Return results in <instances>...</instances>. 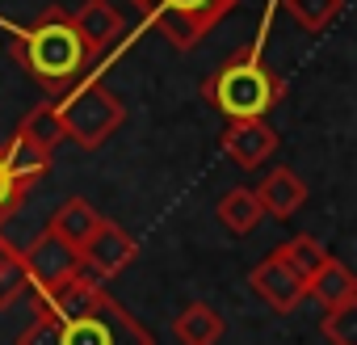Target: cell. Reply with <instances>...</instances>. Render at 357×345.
<instances>
[{"instance_id":"1","label":"cell","mask_w":357,"mask_h":345,"mask_svg":"<svg viewBox=\"0 0 357 345\" xmlns=\"http://www.w3.org/2000/svg\"><path fill=\"white\" fill-rule=\"evenodd\" d=\"M34 320L17 345H151V332L105 291V282L76 274L63 291L34 299Z\"/></svg>"},{"instance_id":"2","label":"cell","mask_w":357,"mask_h":345,"mask_svg":"<svg viewBox=\"0 0 357 345\" xmlns=\"http://www.w3.org/2000/svg\"><path fill=\"white\" fill-rule=\"evenodd\" d=\"M0 26L13 34V43H9L13 59H17L51 97H63V93L84 76V68L93 64V59H89V47H84L80 30H76V22H72V13H63L59 5H51L34 26H9V22H0Z\"/></svg>"},{"instance_id":"3","label":"cell","mask_w":357,"mask_h":345,"mask_svg":"<svg viewBox=\"0 0 357 345\" xmlns=\"http://www.w3.org/2000/svg\"><path fill=\"white\" fill-rule=\"evenodd\" d=\"M202 97L223 118H265L286 97V80L265 64L261 47H248L236 51L215 76H206Z\"/></svg>"},{"instance_id":"4","label":"cell","mask_w":357,"mask_h":345,"mask_svg":"<svg viewBox=\"0 0 357 345\" xmlns=\"http://www.w3.org/2000/svg\"><path fill=\"white\" fill-rule=\"evenodd\" d=\"M55 110H59V122H63V139H72V143L84 147V152L101 147V143H105L114 131H122V122H126L122 97H118L101 76L80 80L72 93H63V97L55 101Z\"/></svg>"},{"instance_id":"5","label":"cell","mask_w":357,"mask_h":345,"mask_svg":"<svg viewBox=\"0 0 357 345\" xmlns=\"http://www.w3.org/2000/svg\"><path fill=\"white\" fill-rule=\"evenodd\" d=\"M240 5V0H155V26L168 34L172 47H198L231 9Z\"/></svg>"},{"instance_id":"6","label":"cell","mask_w":357,"mask_h":345,"mask_svg":"<svg viewBox=\"0 0 357 345\" xmlns=\"http://www.w3.org/2000/svg\"><path fill=\"white\" fill-rule=\"evenodd\" d=\"M22 261H26V278H30V299H47V295L63 291L80 274V253L51 232H43L22 253Z\"/></svg>"},{"instance_id":"7","label":"cell","mask_w":357,"mask_h":345,"mask_svg":"<svg viewBox=\"0 0 357 345\" xmlns=\"http://www.w3.org/2000/svg\"><path fill=\"white\" fill-rule=\"evenodd\" d=\"M76 253H80V274L105 282V278H118L126 265H135V257H139V240H135L130 232H122V223L101 219Z\"/></svg>"},{"instance_id":"8","label":"cell","mask_w":357,"mask_h":345,"mask_svg":"<svg viewBox=\"0 0 357 345\" xmlns=\"http://www.w3.org/2000/svg\"><path fill=\"white\" fill-rule=\"evenodd\" d=\"M248 291H252L257 299H265L273 311H294V307L307 299V282L298 278V270H294L278 249L257 261V270L248 274Z\"/></svg>"},{"instance_id":"9","label":"cell","mask_w":357,"mask_h":345,"mask_svg":"<svg viewBox=\"0 0 357 345\" xmlns=\"http://www.w3.org/2000/svg\"><path fill=\"white\" fill-rule=\"evenodd\" d=\"M219 143L240 168H257L278 152V131L265 118H227Z\"/></svg>"},{"instance_id":"10","label":"cell","mask_w":357,"mask_h":345,"mask_svg":"<svg viewBox=\"0 0 357 345\" xmlns=\"http://www.w3.org/2000/svg\"><path fill=\"white\" fill-rule=\"evenodd\" d=\"M72 22H76L84 47H89V59H101L122 38V30H126L122 26V13L109 5V0H84V5L72 13Z\"/></svg>"},{"instance_id":"11","label":"cell","mask_w":357,"mask_h":345,"mask_svg":"<svg viewBox=\"0 0 357 345\" xmlns=\"http://www.w3.org/2000/svg\"><path fill=\"white\" fill-rule=\"evenodd\" d=\"M252 194H257L261 211L273 215V219H290V215L303 211V203H307V186H303V177H298L294 168H269L265 182H261Z\"/></svg>"},{"instance_id":"12","label":"cell","mask_w":357,"mask_h":345,"mask_svg":"<svg viewBox=\"0 0 357 345\" xmlns=\"http://www.w3.org/2000/svg\"><path fill=\"white\" fill-rule=\"evenodd\" d=\"M223 332H227V324H223V316L211 303H190V307L176 311V320H172L176 345H219Z\"/></svg>"},{"instance_id":"13","label":"cell","mask_w":357,"mask_h":345,"mask_svg":"<svg viewBox=\"0 0 357 345\" xmlns=\"http://www.w3.org/2000/svg\"><path fill=\"white\" fill-rule=\"evenodd\" d=\"M0 152H5V164H9L13 182H17L22 190H34V182L51 168V152H47V147H38L34 139H26L22 131H17L9 143H0Z\"/></svg>"},{"instance_id":"14","label":"cell","mask_w":357,"mask_h":345,"mask_svg":"<svg viewBox=\"0 0 357 345\" xmlns=\"http://www.w3.org/2000/svg\"><path fill=\"white\" fill-rule=\"evenodd\" d=\"M307 299H315L324 311L336 307V303H344V299H357V278H353V270H349L344 261H336V257H324L319 274L307 282Z\"/></svg>"},{"instance_id":"15","label":"cell","mask_w":357,"mask_h":345,"mask_svg":"<svg viewBox=\"0 0 357 345\" xmlns=\"http://www.w3.org/2000/svg\"><path fill=\"white\" fill-rule=\"evenodd\" d=\"M215 215H219V223H223L231 236H252V232L261 228V219H265V211H261V203H257V194H252L248 186L227 190V194L219 198Z\"/></svg>"},{"instance_id":"16","label":"cell","mask_w":357,"mask_h":345,"mask_svg":"<svg viewBox=\"0 0 357 345\" xmlns=\"http://www.w3.org/2000/svg\"><path fill=\"white\" fill-rule=\"evenodd\" d=\"M101 223V215L89 207V198H68L55 215H51V236H59L63 244H72V249H80L84 240H89V232Z\"/></svg>"},{"instance_id":"17","label":"cell","mask_w":357,"mask_h":345,"mask_svg":"<svg viewBox=\"0 0 357 345\" xmlns=\"http://www.w3.org/2000/svg\"><path fill=\"white\" fill-rule=\"evenodd\" d=\"M26 295H30V278H26L22 249H13L5 236H0V307H13Z\"/></svg>"},{"instance_id":"18","label":"cell","mask_w":357,"mask_h":345,"mask_svg":"<svg viewBox=\"0 0 357 345\" xmlns=\"http://www.w3.org/2000/svg\"><path fill=\"white\" fill-rule=\"evenodd\" d=\"M282 9L290 13V22H294L298 30H307V34H324V30L340 17L344 0H282Z\"/></svg>"},{"instance_id":"19","label":"cell","mask_w":357,"mask_h":345,"mask_svg":"<svg viewBox=\"0 0 357 345\" xmlns=\"http://www.w3.org/2000/svg\"><path fill=\"white\" fill-rule=\"evenodd\" d=\"M26 139H34L38 147H47L51 156H55V147L63 143V122H59V110H55V101H43V105H34L26 118H22V126H17Z\"/></svg>"},{"instance_id":"20","label":"cell","mask_w":357,"mask_h":345,"mask_svg":"<svg viewBox=\"0 0 357 345\" xmlns=\"http://www.w3.org/2000/svg\"><path fill=\"white\" fill-rule=\"evenodd\" d=\"M278 253L298 270V278L303 282H311L315 274H319V265H324V244L319 240H311V236H294V240H286V244H278Z\"/></svg>"},{"instance_id":"21","label":"cell","mask_w":357,"mask_h":345,"mask_svg":"<svg viewBox=\"0 0 357 345\" xmlns=\"http://www.w3.org/2000/svg\"><path fill=\"white\" fill-rule=\"evenodd\" d=\"M319 328L332 345H357V299H344L319 316Z\"/></svg>"},{"instance_id":"22","label":"cell","mask_w":357,"mask_h":345,"mask_svg":"<svg viewBox=\"0 0 357 345\" xmlns=\"http://www.w3.org/2000/svg\"><path fill=\"white\" fill-rule=\"evenodd\" d=\"M26 194H30V190H22V186L13 182V172H9V164H5V152H0V219L13 215V211L26 203Z\"/></svg>"},{"instance_id":"23","label":"cell","mask_w":357,"mask_h":345,"mask_svg":"<svg viewBox=\"0 0 357 345\" xmlns=\"http://www.w3.org/2000/svg\"><path fill=\"white\" fill-rule=\"evenodd\" d=\"M130 5H135V9H139V13H143L147 22L155 17V0H130Z\"/></svg>"}]
</instances>
